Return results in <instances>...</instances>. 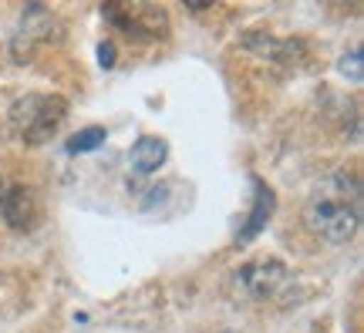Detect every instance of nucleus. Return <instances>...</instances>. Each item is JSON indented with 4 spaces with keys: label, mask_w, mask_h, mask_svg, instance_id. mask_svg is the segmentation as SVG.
<instances>
[{
    "label": "nucleus",
    "mask_w": 364,
    "mask_h": 333,
    "mask_svg": "<svg viewBox=\"0 0 364 333\" xmlns=\"http://www.w3.org/2000/svg\"><path fill=\"white\" fill-rule=\"evenodd\" d=\"M68 118V102L61 94H24L11 108V131L24 145H44L58 135Z\"/></svg>",
    "instance_id": "2"
},
{
    "label": "nucleus",
    "mask_w": 364,
    "mask_h": 333,
    "mask_svg": "<svg viewBox=\"0 0 364 333\" xmlns=\"http://www.w3.org/2000/svg\"><path fill=\"white\" fill-rule=\"evenodd\" d=\"M166 155H169V145L159 138V135H142V138L132 145L129 162L139 175H152L159 168L166 165Z\"/></svg>",
    "instance_id": "9"
},
{
    "label": "nucleus",
    "mask_w": 364,
    "mask_h": 333,
    "mask_svg": "<svg viewBox=\"0 0 364 333\" xmlns=\"http://www.w3.org/2000/svg\"><path fill=\"white\" fill-rule=\"evenodd\" d=\"M304 226L331 246H344L354 239V232L361 226V192L351 175H331L324 189L311 195V202L304 209Z\"/></svg>",
    "instance_id": "1"
},
{
    "label": "nucleus",
    "mask_w": 364,
    "mask_h": 333,
    "mask_svg": "<svg viewBox=\"0 0 364 333\" xmlns=\"http://www.w3.org/2000/svg\"><path fill=\"white\" fill-rule=\"evenodd\" d=\"M236 286L257 303H287L297 290V280L280 259H257V263L240 266Z\"/></svg>",
    "instance_id": "5"
},
{
    "label": "nucleus",
    "mask_w": 364,
    "mask_h": 333,
    "mask_svg": "<svg viewBox=\"0 0 364 333\" xmlns=\"http://www.w3.org/2000/svg\"><path fill=\"white\" fill-rule=\"evenodd\" d=\"M240 48L253 58H260L267 65H284V67H297L307 61V44L297 38H277L267 31H250L240 38Z\"/></svg>",
    "instance_id": "7"
},
{
    "label": "nucleus",
    "mask_w": 364,
    "mask_h": 333,
    "mask_svg": "<svg viewBox=\"0 0 364 333\" xmlns=\"http://www.w3.org/2000/svg\"><path fill=\"white\" fill-rule=\"evenodd\" d=\"M102 17L118 34H125L129 40H139V44L166 40L172 31L169 11L156 7V4H105Z\"/></svg>",
    "instance_id": "3"
},
{
    "label": "nucleus",
    "mask_w": 364,
    "mask_h": 333,
    "mask_svg": "<svg viewBox=\"0 0 364 333\" xmlns=\"http://www.w3.org/2000/svg\"><path fill=\"white\" fill-rule=\"evenodd\" d=\"M105 138H108V131L105 129H85V131H78L75 138L68 141V152L71 155H85V152H95V148H102L105 145Z\"/></svg>",
    "instance_id": "10"
},
{
    "label": "nucleus",
    "mask_w": 364,
    "mask_h": 333,
    "mask_svg": "<svg viewBox=\"0 0 364 333\" xmlns=\"http://www.w3.org/2000/svg\"><path fill=\"white\" fill-rule=\"evenodd\" d=\"M273 209H277V195H273V189L263 179H257V175H253V205H250V219L243 222V229L236 232V246L253 243V239L267 229Z\"/></svg>",
    "instance_id": "8"
},
{
    "label": "nucleus",
    "mask_w": 364,
    "mask_h": 333,
    "mask_svg": "<svg viewBox=\"0 0 364 333\" xmlns=\"http://www.w3.org/2000/svg\"><path fill=\"white\" fill-rule=\"evenodd\" d=\"M41 199L24 182H0V216L14 232H31L41 226Z\"/></svg>",
    "instance_id": "6"
},
{
    "label": "nucleus",
    "mask_w": 364,
    "mask_h": 333,
    "mask_svg": "<svg viewBox=\"0 0 364 333\" xmlns=\"http://www.w3.org/2000/svg\"><path fill=\"white\" fill-rule=\"evenodd\" d=\"M341 75L348 77L351 84H361V51H351L348 58H341Z\"/></svg>",
    "instance_id": "11"
},
{
    "label": "nucleus",
    "mask_w": 364,
    "mask_h": 333,
    "mask_svg": "<svg viewBox=\"0 0 364 333\" xmlns=\"http://www.w3.org/2000/svg\"><path fill=\"white\" fill-rule=\"evenodd\" d=\"M98 65H102V67L115 65V44H112V40H105L102 48H98Z\"/></svg>",
    "instance_id": "12"
},
{
    "label": "nucleus",
    "mask_w": 364,
    "mask_h": 333,
    "mask_svg": "<svg viewBox=\"0 0 364 333\" xmlns=\"http://www.w3.org/2000/svg\"><path fill=\"white\" fill-rule=\"evenodd\" d=\"M61 38H65L61 17H58L51 7H44V4H27L24 13H21V21H17V27H14V34H11L14 61H31L34 51L51 48V44H58Z\"/></svg>",
    "instance_id": "4"
}]
</instances>
